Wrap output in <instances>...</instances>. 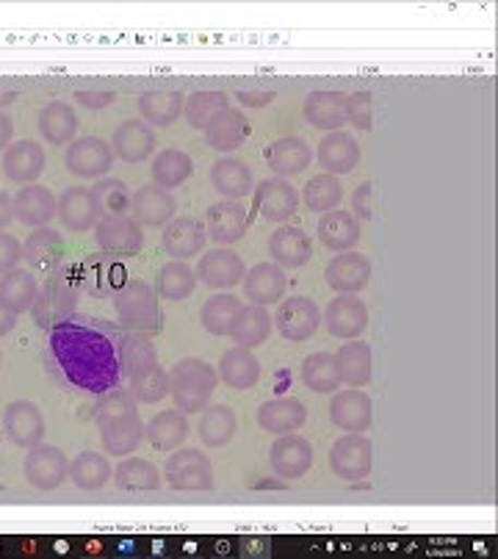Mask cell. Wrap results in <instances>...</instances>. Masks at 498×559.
I'll use <instances>...</instances> for the list:
<instances>
[{"mask_svg":"<svg viewBox=\"0 0 498 559\" xmlns=\"http://www.w3.org/2000/svg\"><path fill=\"white\" fill-rule=\"evenodd\" d=\"M244 296L253 305H271L286 294V269L277 264H258L244 275Z\"/></svg>","mask_w":498,"mask_h":559,"instance_id":"cell-34","label":"cell"},{"mask_svg":"<svg viewBox=\"0 0 498 559\" xmlns=\"http://www.w3.org/2000/svg\"><path fill=\"white\" fill-rule=\"evenodd\" d=\"M374 446L363 435H343L330 449V469L338 479L361 482L372 474Z\"/></svg>","mask_w":498,"mask_h":559,"instance_id":"cell-8","label":"cell"},{"mask_svg":"<svg viewBox=\"0 0 498 559\" xmlns=\"http://www.w3.org/2000/svg\"><path fill=\"white\" fill-rule=\"evenodd\" d=\"M111 150L127 163L145 161L156 153V131L142 120L122 122L114 131V138H111Z\"/></svg>","mask_w":498,"mask_h":559,"instance_id":"cell-24","label":"cell"},{"mask_svg":"<svg viewBox=\"0 0 498 559\" xmlns=\"http://www.w3.org/2000/svg\"><path fill=\"white\" fill-rule=\"evenodd\" d=\"M244 260L233 253V250H210L199 258L197 266V277L203 280L208 289H233L244 280Z\"/></svg>","mask_w":498,"mask_h":559,"instance_id":"cell-22","label":"cell"},{"mask_svg":"<svg viewBox=\"0 0 498 559\" xmlns=\"http://www.w3.org/2000/svg\"><path fill=\"white\" fill-rule=\"evenodd\" d=\"M302 382L316 393H336L343 386L341 377H338L336 361L327 352H313L311 357H305V363H302Z\"/></svg>","mask_w":498,"mask_h":559,"instance_id":"cell-51","label":"cell"},{"mask_svg":"<svg viewBox=\"0 0 498 559\" xmlns=\"http://www.w3.org/2000/svg\"><path fill=\"white\" fill-rule=\"evenodd\" d=\"M70 479L81 487V490H100L109 485L111 479V465L109 460L97 454V451H81L78 458L70 463Z\"/></svg>","mask_w":498,"mask_h":559,"instance_id":"cell-50","label":"cell"},{"mask_svg":"<svg viewBox=\"0 0 498 559\" xmlns=\"http://www.w3.org/2000/svg\"><path fill=\"white\" fill-rule=\"evenodd\" d=\"M271 471L282 479H300L313 465V446L302 435H277L275 446L269 451Z\"/></svg>","mask_w":498,"mask_h":559,"instance_id":"cell-13","label":"cell"},{"mask_svg":"<svg viewBox=\"0 0 498 559\" xmlns=\"http://www.w3.org/2000/svg\"><path fill=\"white\" fill-rule=\"evenodd\" d=\"M302 199H305V205L313 214H330L338 211V205L343 199V189L336 174H316L302 189Z\"/></svg>","mask_w":498,"mask_h":559,"instance_id":"cell-52","label":"cell"},{"mask_svg":"<svg viewBox=\"0 0 498 559\" xmlns=\"http://www.w3.org/2000/svg\"><path fill=\"white\" fill-rule=\"evenodd\" d=\"M313 244L311 235L302 228H291V224H282L271 233L269 239V255L275 258V264L280 269H300L311 260Z\"/></svg>","mask_w":498,"mask_h":559,"instance_id":"cell-25","label":"cell"},{"mask_svg":"<svg viewBox=\"0 0 498 559\" xmlns=\"http://www.w3.org/2000/svg\"><path fill=\"white\" fill-rule=\"evenodd\" d=\"M75 131H78V117H75V109L70 102H48L39 111V133L48 145L61 147L73 142Z\"/></svg>","mask_w":498,"mask_h":559,"instance_id":"cell-44","label":"cell"},{"mask_svg":"<svg viewBox=\"0 0 498 559\" xmlns=\"http://www.w3.org/2000/svg\"><path fill=\"white\" fill-rule=\"evenodd\" d=\"M75 102H81V106H86V109L97 111V109H106V106H111V102L117 100L114 92H75Z\"/></svg>","mask_w":498,"mask_h":559,"instance_id":"cell-60","label":"cell"},{"mask_svg":"<svg viewBox=\"0 0 498 559\" xmlns=\"http://www.w3.org/2000/svg\"><path fill=\"white\" fill-rule=\"evenodd\" d=\"M255 208L269 222H289L300 208V192L286 178H271L255 189Z\"/></svg>","mask_w":498,"mask_h":559,"instance_id":"cell-19","label":"cell"},{"mask_svg":"<svg viewBox=\"0 0 498 559\" xmlns=\"http://www.w3.org/2000/svg\"><path fill=\"white\" fill-rule=\"evenodd\" d=\"M131 214L142 228H158V224L172 222L178 214V203H174L172 192L147 183L131 197Z\"/></svg>","mask_w":498,"mask_h":559,"instance_id":"cell-20","label":"cell"},{"mask_svg":"<svg viewBox=\"0 0 498 559\" xmlns=\"http://www.w3.org/2000/svg\"><path fill=\"white\" fill-rule=\"evenodd\" d=\"M332 361H336L338 377L349 388H363L372 382V343L352 338L347 341V347L338 349Z\"/></svg>","mask_w":498,"mask_h":559,"instance_id":"cell-32","label":"cell"},{"mask_svg":"<svg viewBox=\"0 0 498 559\" xmlns=\"http://www.w3.org/2000/svg\"><path fill=\"white\" fill-rule=\"evenodd\" d=\"M81 302V283H78V269L75 266H61L59 271L45 280L39 289L37 302L31 307V316L42 330H53L61 321L73 319Z\"/></svg>","mask_w":498,"mask_h":559,"instance_id":"cell-3","label":"cell"},{"mask_svg":"<svg viewBox=\"0 0 498 559\" xmlns=\"http://www.w3.org/2000/svg\"><path fill=\"white\" fill-rule=\"evenodd\" d=\"M372 183H361L352 197V214L357 219H374V205H372Z\"/></svg>","mask_w":498,"mask_h":559,"instance_id":"cell-59","label":"cell"},{"mask_svg":"<svg viewBox=\"0 0 498 559\" xmlns=\"http://www.w3.org/2000/svg\"><path fill=\"white\" fill-rule=\"evenodd\" d=\"M205 233H208V239L217 241L219 247H224V244H235L239 239H244V233H246L244 205L233 203V199H224V203L210 205Z\"/></svg>","mask_w":498,"mask_h":559,"instance_id":"cell-35","label":"cell"},{"mask_svg":"<svg viewBox=\"0 0 498 559\" xmlns=\"http://www.w3.org/2000/svg\"><path fill=\"white\" fill-rule=\"evenodd\" d=\"M347 92H311L305 100V120L318 131H341L347 125Z\"/></svg>","mask_w":498,"mask_h":559,"instance_id":"cell-26","label":"cell"},{"mask_svg":"<svg viewBox=\"0 0 498 559\" xmlns=\"http://www.w3.org/2000/svg\"><path fill=\"white\" fill-rule=\"evenodd\" d=\"M64 239L53 228H37L23 244V260L34 275L50 277L64 266Z\"/></svg>","mask_w":498,"mask_h":559,"instance_id":"cell-12","label":"cell"},{"mask_svg":"<svg viewBox=\"0 0 498 559\" xmlns=\"http://www.w3.org/2000/svg\"><path fill=\"white\" fill-rule=\"evenodd\" d=\"M56 217L73 233H86L100 219L95 211V203H92V192L84 186H73L61 192V197L56 199Z\"/></svg>","mask_w":498,"mask_h":559,"instance_id":"cell-31","label":"cell"},{"mask_svg":"<svg viewBox=\"0 0 498 559\" xmlns=\"http://www.w3.org/2000/svg\"><path fill=\"white\" fill-rule=\"evenodd\" d=\"M347 122L357 131H372L374 125V97L372 92H354L347 100Z\"/></svg>","mask_w":498,"mask_h":559,"instance_id":"cell-56","label":"cell"},{"mask_svg":"<svg viewBox=\"0 0 498 559\" xmlns=\"http://www.w3.org/2000/svg\"><path fill=\"white\" fill-rule=\"evenodd\" d=\"M45 163V150L31 142V138H23V142H14V145L7 147L3 153V172H7L9 181L14 183H34L42 174Z\"/></svg>","mask_w":498,"mask_h":559,"instance_id":"cell-29","label":"cell"},{"mask_svg":"<svg viewBox=\"0 0 498 559\" xmlns=\"http://www.w3.org/2000/svg\"><path fill=\"white\" fill-rule=\"evenodd\" d=\"M3 433L23 449H34L45 438V415L34 402H12L3 410Z\"/></svg>","mask_w":498,"mask_h":559,"instance_id":"cell-16","label":"cell"},{"mask_svg":"<svg viewBox=\"0 0 498 559\" xmlns=\"http://www.w3.org/2000/svg\"><path fill=\"white\" fill-rule=\"evenodd\" d=\"M230 97L224 95V92H217V89H205V92H194V95L186 97V106H183V114H186L189 125L192 127H203L208 125L214 117L219 114V111L230 109L228 106Z\"/></svg>","mask_w":498,"mask_h":559,"instance_id":"cell-54","label":"cell"},{"mask_svg":"<svg viewBox=\"0 0 498 559\" xmlns=\"http://www.w3.org/2000/svg\"><path fill=\"white\" fill-rule=\"evenodd\" d=\"M311 147L302 142L300 136H286L277 138L269 150V167L275 169L277 178H294V174L305 172L311 167Z\"/></svg>","mask_w":498,"mask_h":559,"instance_id":"cell-43","label":"cell"},{"mask_svg":"<svg viewBox=\"0 0 498 559\" xmlns=\"http://www.w3.org/2000/svg\"><path fill=\"white\" fill-rule=\"evenodd\" d=\"M114 485L125 494H150V490H158L161 487V474L153 463L138 458H127L117 465L114 471Z\"/></svg>","mask_w":498,"mask_h":559,"instance_id":"cell-47","label":"cell"},{"mask_svg":"<svg viewBox=\"0 0 498 559\" xmlns=\"http://www.w3.org/2000/svg\"><path fill=\"white\" fill-rule=\"evenodd\" d=\"M197 285V271L186 264V260H172L163 266L156 277V291L169 302H181Z\"/></svg>","mask_w":498,"mask_h":559,"instance_id":"cell-49","label":"cell"},{"mask_svg":"<svg viewBox=\"0 0 498 559\" xmlns=\"http://www.w3.org/2000/svg\"><path fill=\"white\" fill-rule=\"evenodd\" d=\"M95 239L100 253L114 255V258H127V255H136L145 244V233H142V224L133 217H114L102 219L95 224Z\"/></svg>","mask_w":498,"mask_h":559,"instance_id":"cell-11","label":"cell"},{"mask_svg":"<svg viewBox=\"0 0 498 559\" xmlns=\"http://www.w3.org/2000/svg\"><path fill=\"white\" fill-rule=\"evenodd\" d=\"M307 422V408L296 397H280L258 408V424L269 435L296 433Z\"/></svg>","mask_w":498,"mask_h":559,"instance_id":"cell-28","label":"cell"},{"mask_svg":"<svg viewBox=\"0 0 498 559\" xmlns=\"http://www.w3.org/2000/svg\"><path fill=\"white\" fill-rule=\"evenodd\" d=\"M97 429H100L102 449L111 458H127L145 440V424L136 413V399L131 391H122L120 386L100 393L95 408Z\"/></svg>","mask_w":498,"mask_h":559,"instance_id":"cell-2","label":"cell"},{"mask_svg":"<svg viewBox=\"0 0 498 559\" xmlns=\"http://www.w3.org/2000/svg\"><path fill=\"white\" fill-rule=\"evenodd\" d=\"M117 355H120V372L127 379L158 363L156 347H153L150 336H145V332H125V336H120Z\"/></svg>","mask_w":498,"mask_h":559,"instance_id":"cell-42","label":"cell"},{"mask_svg":"<svg viewBox=\"0 0 498 559\" xmlns=\"http://www.w3.org/2000/svg\"><path fill=\"white\" fill-rule=\"evenodd\" d=\"M120 330L100 319H73L61 321L50 332L45 361H48L50 374L59 379L61 386L78 388L89 393H106L120 386Z\"/></svg>","mask_w":498,"mask_h":559,"instance_id":"cell-1","label":"cell"},{"mask_svg":"<svg viewBox=\"0 0 498 559\" xmlns=\"http://www.w3.org/2000/svg\"><path fill=\"white\" fill-rule=\"evenodd\" d=\"M325 280L332 291L338 294H361L372 280V260L361 253H338L336 258L327 264Z\"/></svg>","mask_w":498,"mask_h":559,"instance_id":"cell-14","label":"cell"},{"mask_svg":"<svg viewBox=\"0 0 498 559\" xmlns=\"http://www.w3.org/2000/svg\"><path fill=\"white\" fill-rule=\"evenodd\" d=\"M219 379L224 386L235 388V391H246V388H255L260 379V363L258 357L244 347L228 349L219 363Z\"/></svg>","mask_w":498,"mask_h":559,"instance_id":"cell-37","label":"cell"},{"mask_svg":"<svg viewBox=\"0 0 498 559\" xmlns=\"http://www.w3.org/2000/svg\"><path fill=\"white\" fill-rule=\"evenodd\" d=\"M235 427V413L228 404H208L199 415V440H203L208 449H222L233 440Z\"/></svg>","mask_w":498,"mask_h":559,"instance_id":"cell-45","label":"cell"},{"mask_svg":"<svg viewBox=\"0 0 498 559\" xmlns=\"http://www.w3.org/2000/svg\"><path fill=\"white\" fill-rule=\"evenodd\" d=\"M271 321L282 338L302 343L316 336L318 325H321V313H318L316 302L307 300V296H289V300L277 302V313Z\"/></svg>","mask_w":498,"mask_h":559,"instance_id":"cell-9","label":"cell"},{"mask_svg":"<svg viewBox=\"0 0 498 559\" xmlns=\"http://www.w3.org/2000/svg\"><path fill=\"white\" fill-rule=\"evenodd\" d=\"M161 239L169 258L186 260V258H197V255L203 253L208 233H205V224L199 222V219L178 217L172 219V222H167Z\"/></svg>","mask_w":498,"mask_h":559,"instance_id":"cell-21","label":"cell"},{"mask_svg":"<svg viewBox=\"0 0 498 559\" xmlns=\"http://www.w3.org/2000/svg\"><path fill=\"white\" fill-rule=\"evenodd\" d=\"M318 163L327 174H347L361 163V145L354 142L352 133L332 131L318 145Z\"/></svg>","mask_w":498,"mask_h":559,"instance_id":"cell-27","label":"cell"},{"mask_svg":"<svg viewBox=\"0 0 498 559\" xmlns=\"http://www.w3.org/2000/svg\"><path fill=\"white\" fill-rule=\"evenodd\" d=\"M210 183L222 194L224 199H244L246 194L253 192V169L246 167L239 158H222L210 169Z\"/></svg>","mask_w":498,"mask_h":559,"instance_id":"cell-38","label":"cell"},{"mask_svg":"<svg viewBox=\"0 0 498 559\" xmlns=\"http://www.w3.org/2000/svg\"><path fill=\"white\" fill-rule=\"evenodd\" d=\"M14 219V208H12V199H9V194L0 189V230L7 228L9 222Z\"/></svg>","mask_w":498,"mask_h":559,"instance_id":"cell-62","label":"cell"},{"mask_svg":"<svg viewBox=\"0 0 498 559\" xmlns=\"http://www.w3.org/2000/svg\"><path fill=\"white\" fill-rule=\"evenodd\" d=\"M163 479L172 490L197 494V490L214 487V469L199 449H174V454L163 465Z\"/></svg>","mask_w":498,"mask_h":559,"instance_id":"cell-6","label":"cell"},{"mask_svg":"<svg viewBox=\"0 0 498 559\" xmlns=\"http://www.w3.org/2000/svg\"><path fill=\"white\" fill-rule=\"evenodd\" d=\"M14 325H17V316L0 305V336H9V332L14 330Z\"/></svg>","mask_w":498,"mask_h":559,"instance_id":"cell-63","label":"cell"},{"mask_svg":"<svg viewBox=\"0 0 498 559\" xmlns=\"http://www.w3.org/2000/svg\"><path fill=\"white\" fill-rule=\"evenodd\" d=\"M66 169L78 178H86V181H100L106 178L114 163V150H111L109 142H102L97 136H84L75 138L73 145L66 147L64 156Z\"/></svg>","mask_w":498,"mask_h":559,"instance_id":"cell-10","label":"cell"},{"mask_svg":"<svg viewBox=\"0 0 498 559\" xmlns=\"http://www.w3.org/2000/svg\"><path fill=\"white\" fill-rule=\"evenodd\" d=\"M145 438L158 451L181 449L183 440L189 438L186 413H181V410H163V413H158L150 424H145Z\"/></svg>","mask_w":498,"mask_h":559,"instance_id":"cell-41","label":"cell"},{"mask_svg":"<svg viewBox=\"0 0 498 559\" xmlns=\"http://www.w3.org/2000/svg\"><path fill=\"white\" fill-rule=\"evenodd\" d=\"M219 386L217 368L197 357H183L169 368V397L181 413H203Z\"/></svg>","mask_w":498,"mask_h":559,"instance_id":"cell-4","label":"cell"},{"mask_svg":"<svg viewBox=\"0 0 498 559\" xmlns=\"http://www.w3.org/2000/svg\"><path fill=\"white\" fill-rule=\"evenodd\" d=\"M183 106H186V95L172 89L145 92V95L138 97V111H142L147 125H156V127L174 125L178 117L183 114Z\"/></svg>","mask_w":498,"mask_h":559,"instance_id":"cell-40","label":"cell"},{"mask_svg":"<svg viewBox=\"0 0 498 559\" xmlns=\"http://www.w3.org/2000/svg\"><path fill=\"white\" fill-rule=\"evenodd\" d=\"M325 325L330 336L343 338V341L361 338L368 327V307L357 300V294H338L327 305Z\"/></svg>","mask_w":498,"mask_h":559,"instance_id":"cell-18","label":"cell"},{"mask_svg":"<svg viewBox=\"0 0 498 559\" xmlns=\"http://www.w3.org/2000/svg\"><path fill=\"white\" fill-rule=\"evenodd\" d=\"M12 136H14L12 117H9L7 111H0V150H3V147H9Z\"/></svg>","mask_w":498,"mask_h":559,"instance_id":"cell-61","label":"cell"},{"mask_svg":"<svg viewBox=\"0 0 498 559\" xmlns=\"http://www.w3.org/2000/svg\"><path fill=\"white\" fill-rule=\"evenodd\" d=\"M318 241L332 253H347L361 241V219L352 211H330L321 214L316 224Z\"/></svg>","mask_w":498,"mask_h":559,"instance_id":"cell-33","label":"cell"},{"mask_svg":"<svg viewBox=\"0 0 498 559\" xmlns=\"http://www.w3.org/2000/svg\"><path fill=\"white\" fill-rule=\"evenodd\" d=\"M271 330H275V321H271L269 311L264 305H241L230 338L235 341V347L253 349L260 347L271 336Z\"/></svg>","mask_w":498,"mask_h":559,"instance_id":"cell-39","label":"cell"},{"mask_svg":"<svg viewBox=\"0 0 498 559\" xmlns=\"http://www.w3.org/2000/svg\"><path fill=\"white\" fill-rule=\"evenodd\" d=\"M75 269H78L81 294H89L95 300H109V296H114L127 283L125 266L114 255H89Z\"/></svg>","mask_w":498,"mask_h":559,"instance_id":"cell-7","label":"cell"},{"mask_svg":"<svg viewBox=\"0 0 498 559\" xmlns=\"http://www.w3.org/2000/svg\"><path fill=\"white\" fill-rule=\"evenodd\" d=\"M194 172V161L189 158V153L183 150H161L153 161V183L167 192L178 189L181 183H186Z\"/></svg>","mask_w":498,"mask_h":559,"instance_id":"cell-48","label":"cell"},{"mask_svg":"<svg viewBox=\"0 0 498 559\" xmlns=\"http://www.w3.org/2000/svg\"><path fill=\"white\" fill-rule=\"evenodd\" d=\"M372 413L374 404L368 393H363L361 388H352V391H336L330 402V418L338 429L352 435H363L372 427Z\"/></svg>","mask_w":498,"mask_h":559,"instance_id":"cell-17","label":"cell"},{"mask_svg":"<svg viewBox=\"0 0 498 559\" xmlns=\"http://www.w3.org/2000/svg\"><path fill=\"white\" fill-rule=\"evenodd\" d=\"M275 89H239L235 92V100L244 106V109H266L275 100Z\"/></svg>","mask_w":498,"mask_h":559,"instance_id":"cell-58","label":"cell"},{"mask_svg":"<svg viewBox=\"0 0 498 559\" xmlns=\"http://www.w3.org/2000/svg\"><path fill=\"white\" fill-rule=\"evenodd\" d=\"M39 283L31 269H12L0 277V305L12 311L14 316L31 311L37 302Z\"/></svg>","mask_w":498,"mask_h":559,"instance_id":"cell-36","label":"cell"},{"mask_svg":"<svg viewBox=\"0 0 498 559\" xmlns=\"http://www.w3.org/2000/svg\"><path fill=\"white\" fill-rule=\"evenodd\" d=\"M12 208L17 222L28 224V228H48L50 219L56 217V197L50 189L31 183V186L20 189L17 197L12 199Z\"/></svg>","mask_w":498,"mask_h":559,"instance_id":"cell-30","label":"cell"},{"mask_svg":"<svg viewBox=\"0 0 498 559\" xmlns=\"http://www.w3.org/2000/svg\"><path fill=\"white\" fill-rule=\"evenodd\" d=\"M20 260H23V244L14 235L0 233V275L17 269Z\"/></svg>","mask_w":498,"mask_h":559,"instance_id":"cell-57","label":"cell"},{"mask_svg":"<svg viewBox=\"0 0 498 559\" xmlns=\"http://www.w3.org/2000/svg\"><path fill=\"white\" fill-rule=\"evenodd\" d=\"M17 100V92L14 89H0V111H3V106H9V102Z\"/></svg>","mask_w":498,"mask_h":559,"instance_id":"cell-64","label":"cell"},{"mask_svg":"<svg viewBox=\"0 0 498 559\" xmlns=\"http://www.w3.org/2000/svg\"><path fill=\"white\" fill-rule=\"evenodd\" d=\"M169 393V372L161 368V363L145 368L142 374L131 377V397L142 404H156L161 402Z\"/></svg>","mask_w":498,"mask_h":559,"instance_id":"cell-55","label":"cell"},{"mask_svg":"<svg viewBox=\"0 0 498 559\" xmlns=\"http://www.w3.org/2000/svg\"><path fill=\"white\" fill-rule=\"evenodd\" d=\"M89 192L97 217L114 219L131 214V192H127L125 183L117 181V178H100Z\"/></svg>","mask_w":498,"mask_h":559,"instance_id":"cell-46","label":"cell"},{"mask_svg":"<svg viewBox=\"0 0 498 559\" xmlns=\"http://www.w3.org/2000/svg\"><path fill=\"white\" fill-rule=\"evenodd\" d=\"M114 307L122 330L145 332V336L161 330V307H158L156 289L142 280H127L114 294Z\"/></svg>","mask_w":498,"mask_h":559,"instance_id":"cell-5","label":"cell"},{"mask_svg":"<svg viewBox=\"0 0 498 559\" xmlns=\"http://www.w3.org/2000/svg\"><path fill=\"white\" fill-rule=\"evenodd\" d=\"M241 311V300L233 294H217L210 296L203 307V327L210 336H230L233 330V321Z\"/></svg>","mask_w":498,"mask_h":559,"instance_id":"cell-53","label":"cell"},{"mask_svg":"<svg viewBox=\"0 0 498 559\" xmlns=\"http://www.w3.org/2000/svg\"><path fill=\"white\" fill-rule=\"evenodd\" d=\"M23 471H25V479L37 487V490H56V487L66 479L70 465H66L64 451L56 449V446L37 443L28 451Z\"/></svg>","mask_w":498,"mask_h":559,"instance_id":"cell-15","label":"cell"},{"mask_svg":"<svg viewBox=\"0 0 498 559\" xmlns=\"http://www.w3.org/2000/svg\"><path fill=\"white\" fill-rule=\"evenodd\" d=\"M250 138V122H246L241 109H224L219 111L214 120L205 125V142L210 150L233 153Z\"/></svg>","mask_w":498,"mask_h":559,"instance_id":"cell-23","label":"cell"}]
</instances>
